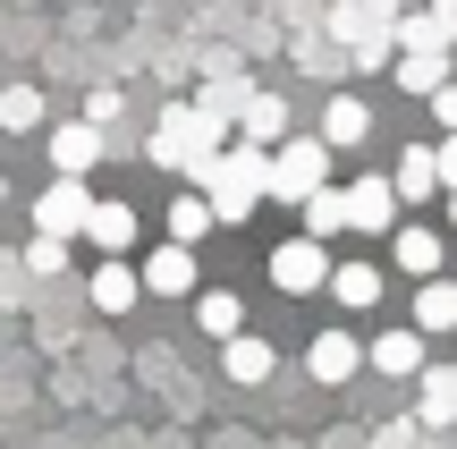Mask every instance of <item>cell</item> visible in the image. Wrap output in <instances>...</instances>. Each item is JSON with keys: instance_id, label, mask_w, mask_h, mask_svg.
I'll return each mask as SVG.
<instances>
[{"instance_id": "obj_1", "label": "cell", "mask_w": 457, "mask_h": 449, "mask_svg": "<svg viewBox=\"0 0 457 449\" xmlns=\"http://www.w3.org/2000/svg\"><path fill=\"white\" fill-rule=\"evenodd\" d=\"M262 179H271V153L262 145H220L212 162L195 170V187H204V204H212V220H245L262 204Z\"/></svg>"}, {"instance_id": "obj_2", "label": "cell", "mask_w": 457, "mask_h": 449, "mask_svg": "<svg viewBox=\"0 0 457 449\" xmlns=\"http://www.w3.org/2000/svg\"><path fill=\"white\" fill-rule=\"evenodd\" d=\"M220 136H228V128H220V119H204L195 102H170V111H162V128H153V145H145V153H153V162H162V170H179V179H195V170H204V162H212V153H220Z\"/></svg>"}, {"instance_id": "obj_3", "label": "cell", "mask_w": 457, "mask_h": 449, "mask_svg": "<svg viewBox=\"0 0 457 449\" xmlns=\"http://www.w3.org/2000/svg\"><path fill=\"white\" fill-rule=\"evenodd\" d=\"M313 187H330V145H322V136L271 145V179H262V195H271V204H305Z\"/></svg>"}, {"instance_id": "obj_4", "label": "cell", "mask_w": 457, "mask_h": 449, "mask_svg": "<svg viewBox=\"0 0 457 449\" xmlns=\"http://www.w3.org/2000/svg\"><path fill=\"white\" fill-rule=\"evenodd\" d=\"M390 17L373 0H330V34L347 43V68H390Z\"/></svg>"}, {"instance_id": "obj_5", "label": "cell", "mask_w": 457, "mask_h": 449, "mask_svg": "<svg viewBox=\"0 0 457 449\" xmlns=\"http://www.w3.org/2000/svg\"><path fill=\"white\" fill-rule=\"evenodd\" d=\"M322 280H330L322 237H288V246H271V288H288V297H313Z\"/></svg>"}, {"instance_id": "obj_6", "label": "cell", "mask_w": 457, "mask_h": 449, "mask_svg": "<svg viewBox=\"0 0 457 449\" xmlns=\"http://www.w3.org/2000/svg\"><path fill=\"white\" fill-rule=\"evenodd\" d=\"M85 212H94V195H85V179H51L43 195H34V229L43 237H77Z\"/></svg>"}, {"instance_id": "obj_7", "label": "cell", "mask_w": 457, "mask_h": 449, "mask_svg": "<svg viewBox=\"0 0 457 449\" xmlns=\"http://www.w3.org/2000/svg\"><path fill=\"white\" fill-rule=\"evenodd\" d=\"M339 212H347V229H390L398 220V187L390 179H356V187H339Z\"/></svg>"}, {"instance_id": "obj_8", "label": "cell", "mask_w": 457, "mask_h": 449, "mask_svg": "<svg viewBox=\"0 0 457 449\" xmlns=\"http://www.w3.org/2000/svg\"><path fill=\"white\" fill-rule=\"evenodd\" d=\"M136 280H145L153 297H187V288H195V246H179V237H170V246H153Z\"/></svg>"}, {"instance_id": "obj_9", "label": "cell", "mask_w": 457, "mask_h": 449, "mask_svg": "<svg viewBox=\"0 0 457 449\" xmlns=\"http://www.w3.org/2000/svg\"><path fill=\"white\" fill-rule=\"evenodd\" d=\"M94 162H102V128H94V119H68V128H51V170H60V179H85Z\"/></svg>"}, {"instance_id": "obj_10", "label": "cell", "mask_w": 457, "mask_h": 449, "mask_svg": "<svg viewBox=\"0 0 457 449\" xmlns=\"http://www.w3.org/2000/svg\"><path fill=\"white\" fill-rule=\"evenodd\" d=\"M245 94H254V85L237 77V60H212V77H204V94H195V111H204V119H220V128H237V111H245Z\"/></svg>"}, {"instance_id": "obj_11", "label": "cell", "mask_w": 457, "mask_h": 449, "mask_svg": "<svg viewBox=\"0 0 457 449\" xmlns=\"http://www.w3.org/2000/svg\"><path fill=\"white\" fill-rule=\"evenodd\" d=\"M356 365H364V348H356L347 331H322V339L305 348V373H313V382H330V390H339V382H347Z\"/></svg>"}, {"instance_id": "obj_12", "label": "cell", "mask_w": 457, "mask_h": 449, "mask_svg": "<svg viewBox=\"0 0 457 449\" xmlns=\"http://www.w3.org/2000/svg\"><path fill=\"white\" fill-rule=\"evenodd\" d=\"M237 136L271 153L279 136H288V102H279V94H245V111H237Z\"/></svg>"}, {"instance_id": "obj_13", "label": "cell", "mask_w": 457, "mask_h": 449, "mask_svg": "<svg viewBox=\"0 0 457 449\" xmlns=\"http://www.w3.org/2000/svg\"><path fill=\"white\" fill-rule=\"evenodd\" d=\"M373 136V111H364L356 94H330V111H322V145L339 153V145H364Z\"/></svg>"}, {"instance_id": "obj_14", "label": "cell", "mask_w": 457, "mask_h": 449, "mask_svg": "<svg viewBox=\"0 0 457 449\" xmlns=\"http://www.w3.org/2000/svg\"><path fill=\"white\" fill-rule=\"evenodd\" d=\"M373 365L390 373V382H415V373H424V331H381L373 339Z\"/></svg>"}, {"instance_id": "obj_15", "label": "cell", "mask_w": 457, "mask_h": 449, "mask_svg": "<svg viewBox=\"0 0 457 449\" xmlns=\"http://www.w3.org/2000/svg\"><path fill=\"white\" fill-rule=\"evenodd\" d=\"M77 237H94L102 254H128V246H136V212H128V204H94Z\"/></svg>"}, {"instance_id": "obj_16", "label": "cell", "mask_w": 457, "mask_h": 449, "mask_svg": "<svg viewBox=\"0 0 457 449\" xmlns=\"http://www.w3.org/2000/svg\"><path fill=\"white\" fill-rule=\"evenodd\" d=\"M390 187H398V195H407V204H424L432 187H441V162H432V145H407V153H398Z\"/></svg>"}, {"instance_id": "obj_17", "label": "cell", "mask_w": 457, "mask_h": 449, "mask_svg": "<svg viewBox=\"0 0 457 449\" xmlns=\"http://www.w3.org/2000/svg\"><path fill=\"white\" fill-rule=\"evenodd\" d=\"M390 43H398V51H449V26H441L432 9H398V17H390Z\"/></svg>"}, {"instance_id": "obj_18", "label": "cell", "mask_w": 457, "mask_h": 449, "mask_svg": "<svg viewBox=\"0 0 457 449\" xmlns=\"http://www.w3.org/2000/svg\"><path fill=\"white\" fill-rule=\"evenodd\" d=\"M136 288H145V280H136V263H119V254L94 271V305H102V314H128V305H136Z\"/></svg>"}, {"instance_id": "obj_19", "label": "cell", "mask_w": 457, "mask_h": 449, "mask_svg": "<svg viewBox=\"0 0 457 449\" xmlns=\"http://www.w3.org/2000/svg\"><path fill=\"white\" fill-rule=\"evenodd\" d=\"M271 339H245V331H228V382H271Z\"/></svg>"}, {"instance_id": "obj_20", "label": "cell", "mask_w": 457, "mask_h": 449, "mask_svg": "<svg viewBox=\"0 0 457 449\" xmlns=\"http://www.w3.org/2000/svg\"><path fill=\"white\" fill-rule=\"evenodd\" d=\"M424 424H457V365H424Z\"/></svg>"}, {"instance_id": "obj_21", "label": "cell", "mask_w": 457, "mask_h": 449, "mask_svg": "<svg viewBox=\"0 0 457 449\" xmlns=\"http://www.w3.org/2000/svg\"><path fill=\"white\" fill-rule=\"evenodd\" d=\"M390 68H398L407 94H432V85L449 77V51H390Z\"/></svg>"}, {"instance_id": "obj_22", "label": "cell", "mask_w": 457, "mask_h": 449, "mask_svg": "<svg viewBox=\"0 0 457 449\" xmlns=\"http://www.w3.org/2000/svg\"><path fill=\"white\" fill-rule=\"evenodd\" d=\"M415 331H457V280H424V297H415Z\"/></svg>"}, {"instance_id": "obj_23", "label": "cell", "mask_w": 457, "mask_h": 449, "mask_svg": "<svg viewBox=\"0 0 457 449\" xmlns=\"http://www.w3.org/2000/svg\"><path fill=\"white\" fill-rule=\"evenodd\" d=\"M322 288H330L339 305H373V297H381V271H373V263H339Z\"/></svg>"}, {"instance_id": "obj_24", "label": "cell", "mask_w": 457, "mask_h": 449, "mask_svg": "<svg viewBox=\"0 0 457 449\" xmlns=\"http://www.w3.org/2000/svg\"><path fill=\"white\" fill-rule=\"evenodd\" d=\"M398 263H407L415 271V280H432V271H441V237H432V229H398Z\"/></svg>"}, {"instance_id": "obj_25", "label": "cell", "mask_w": 457, "mask_h": 449, "mask_svg": "<svg viewBox=\"0 0 457 449\" xmlns=\"http://www.w3.org/2000/svg\"><path fill=\"white\" fill-rule=\"evenodd\" d=\"M195 322H204V331H212V339H228V331H245V305L228 297V288H204V305H195Z\"/></svg>"}, {"instance_id": "obj_26", "label": "cell", "mask_w": 457, "mask_h": 449, "mask_svg": "<svg viewBox=\"0 0 457 449\" xmlns=\"http://www.w3.org/2000/svg\"><path fill=\"white\" fill-rule=\"evenodd\" d=\"M347 212H339V187H313L305 195V237H339Z\"/></svg>"}, {"instance_id": "obj_27", "label": "cell", "mask_w": 457, "mask_h": 449, "mask_svg": "<svg viewBox=\"0 0 457 449\" xmlns=\"http://www.w3.org/2000/svg\"><path fill=\"white\" fill-rule=\"evenodd\" d=\"M0 128H43V94H34V85H9V94H0Z\"/></svg>"}, {"instance_id": "obj_28", "label": "cell", "mask_w": 457, "mask_h": 449, "mask_svg": "<svg viewBox=\"0 0 457 449\" xmlns=\"http://www.w3.org/2000/svg\"><path fill=\"white\" fill-rule=\"evenodd\" d=\"M204 229H212V204H204V195H179V204H170V237H179V246H195Z\"/></svg>"}, {"instance_id": "obj_29", "label": "cell", "mask_w": 457, "mask_h": 449, "mask_svg": "<svg viewBox=\"0 0 457 449\" xmlns=\"http://www.w3.org/2000/svg\"><path fill=\"white\" fill-rule=\"evenodd\" d=\"M26 271H34V280L68 271V237H43V229H34V246H26Z\"/></svg>"}, {"instance_id": "obj_30", "label": "cell", "mask_w": 457, "mask_h": 449, "mask_svg": "<svg viewBox=\"0 0 457 449\" xmlns=\"http://www.w3.org/2000/svg\"><path fill=\"white\" fill-rule=\"evenodd\" d=\"M432 119H441V128H457V77L432 85Z\"/></svg>"}, {"instance_id": "obj_31", "label": "cell", "mask_w": 457, "mask_h": 449, "mask_svg": "<svg viewBox=\"0 0 457 449\" xmlns=\"http://www.w3.org/2000/svg\"><path fill=\"white\" fill-rule=\"evenodd\" d=\"M432 162H441V187H457V128H449V145H432Z\"/></svg>"}, {"instance_id": "obj_32", "label": "cell", "mask_w": 457, "mask_h": 449, "mask_svg": "<svg viewBox=\"0 0 457 449\" xmlns=\"http://www.w3.org/2000/svg\"><path fill=\"white\" fill-rule=\"evenodd\" d=\"M373 449H415V433H407V424H390V433H381Z\"/></svg>"}, {"instance_id": "obj_33", "label": "cell", "mask_w": 457, "mask_h": 449, "mask_svg": "<svg viewBox=\"0 0 457 449\" xmlns=\"http://www.w3.org/2000/svg\"><path fill=\"white\" fill-rule=\"evenodd\" d=\"M432 17L449 26V43H457V0H432Z\"/></svg>"}, {"instance_id": "obj_34", "label": "cell", "mask_w": 457, "mask_h": 449, "mask_svg": "<svg viewBox=\"0 0 457 449\" xmlns=\"http://www.w3.org/2000/svg\"><path fill=\"white\" fill-rule=\"evenodd\" d=\"M373 9H407V0H373Z\"/></svg>"}, {"instance_id": "obj_35", "label": "cell", "mask_w": 457, "mask_h": 449, "mask_svg": "<svg viewBox=\"0 0 457 449\" xmlns=\"http://www.w3.org/2000/svg\"><path fill=\"white\" fill-rule=\"evenodd\" d=\"M449 220H457V187H449Z\"/></svg>"}]
</instances>
